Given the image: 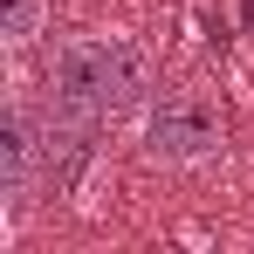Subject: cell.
Instances as JSON below:
<instances>
[{"mask_svg": "<svg viewBox=\"0 0 254 254\" xmlns=\"http://www.w3.org/2000/svg\"><path fill=\"white\" fill-rule=\"evenodd\" d=\"M151 96V48L137 35H69L48 55V110L69 130L124 124Z\"/></svg>", "mask_w": 254, "mask_h": 254, "instance_id": "cell-1", "label": "cell"}, {"mask_svg": "<svg viewBox=\"0 0 254 254\" xmlns=\"http://www.w3.org/2000/svg\"><path fill=\"white\" fill-rule=\"evenodd\" d=\"M130 137H137V158L144 165H165V172H199L227 151V117L206 89H151L144 110L130 117Z\"/></svg>", "mask_w": 254, "mask_h": 254, "instance_id": "cell-2", "label": "cell"}, {"mask_svg": "<svg viewBox=\"0 0 254 254\" xmlns=\"http://www.w3.org/2000/svg\"><path fill=\"white\" fill-rule=\"evenodd\" d=\"M62 130H55V110H35L28 89L7 96V117H0V199H7V220H0V241L21 234V220L42 192V165L55 158Z\"/></svg>", "mask_w": 254, "mask_h": 254, "instance_id": "cell-3", "label": "cell"}, {"mask_svg": "<svg viewBox=\"0 0 254 254\" xmlns=\"http://www.w3.org/2000/svg\"><path fill=\"white\" fill-rule=\"evenodd\" d=\"M42 21H48V0H0V48L21 55V48L42 42Z\"/></svg>", "mask_w": 254, "mask_h": 254, "instance_id": "cell-4", "label": "cell"}]
</instances>
